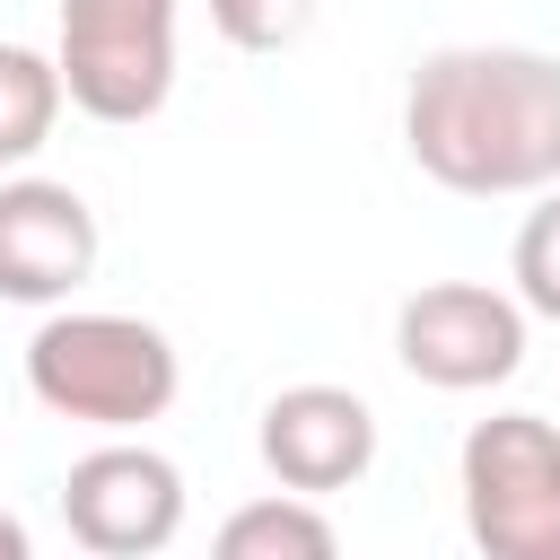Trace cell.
<instances>
[{
    "label": "cell",
    "mask_w": 560,
    "mask_h": 560,
    "mask_svg": "<svg viewBox=\"0 0 560 560\" xmlns=\"http://www.w3.org/2000/svg\"><path fill=\"white\" fill-rule=\"evenodd\" d=\"M332 551H341V534H332L324 499H306V490H271L219 525V560H332Z\"/></svg>",
    "instance_id": "obj_9"
},
{
    "label": "cell",
    "mask_w": 560,
    "mask_h": 560,
    "mask_svg": "<svg viewBox=\"0 0 560 560\" xmlns=\"http://www.w3.org/2000/svg\"><path fill=\"white\" fill-rule=\"evenodd\" d=\"M61 105H70L61 61H52V52H35V44H0V175H9V166H26V158L52 140Z\"/></svg>",
    "instance_id": "obj_10"
},
{
    "label": "cell",
    "mask_w": 560,
    "mask_h": 560,
    "mask_svg": "<svg viewBox=\"0 0 560 560\" xmlns=\"http://www.w3.org/2000/svg\"><path fill=\"white\" fill-rule=\"evenodd\" d=\"M525 298L490 280H420L394 306V359L411 385L438 394H490L525 368Z\"/></svg>",
    "instance_id": "obj_5"
},
{
    "label": "cell",
    "mask_w": 560,
    "mask_h": 560,
    "mask_svg": "<svg viewBox=\"0 0 560 560\" xmlns=\"http://www.w3.org/2000/svg\"><path fill=\"white\" fill-rule=\"evenodd\" d=\"M464 534L490 560H560V420L490 411L455 446Z\"/></svg>",
    "instance_id": "obj_3"
},
{
    "label": "cell",
    "mask_w": 560,
    "mask_h": 560,
    "mask_svg": "<svg viewBox=\"0 0 560 560\" xmlns=\"http://www.w3.org/2000/svg\"><path fill=\"white\" fill-rule=\"evenodd\" d=\"M52 61L88 122H149L175 96V0H61Z\"/></svg>",
    "instance_id": "obj_4"
},
{
    "label": "cell",
    "mask_w": 560,
    "mask_h": 560,
    "mask_svg": "<svg viewBox=\"0 0 560 560\" xmlns=\"http://www.w3.org/2000/svg\"><path fill=\"white\" fill-rule=\"evenodd\" d=\"M105 236L79 184L52 175H9L0 184V298L9 306H70L79 280L96 271Z\"/></svg>",
    "instance_id": "obj_7"
},
{
    "label": "cell",
    "mask_w": 560,
    "mask_h": 560,
    "mask_svg": "<svg viewBox=\"0 0 560 560\" xmlns=\"http://www.w3.org/2000/svg\"><path fill=\"white\" fill-rule=\"evenodd\" d=\"M61 525L96 560H149V551H166L184 534V472H175V455L140 446L131 429L105 438V446H88L61 472Z\"/></svg>",
    "instance_id": "obj_6"
},
{
    "label": "cell",
    "mask_w": 560,
    "mask_h": 560,
    "mask_svg": "<svg viewBox=\"0 0 560 560\" xmlns=\"http://www.w3.org/2000/svg\"><path fill=\"white\" fill-rule=\"evenodd\" d=\"M210 26L236 44V52H280L315 26V0H210Z\"/></svg>",
    "instance_id": "obj_12"
},
{
    "label": "cell",
    "mask_w": 560,
    "mask_h": 560,
    "mask_svg": "<svg viewBox=\"0 0 560 560\" xmlns=\"http://www.w3.org/2000/svg\"><path fill=\"white\" fill-rule=\"evenodd\" d=\"M508 280H516L525 315L560 324V184L534 192V210H525V228H516V245H508Z\"/></svg>",
    "instance_id": "obj_11"
},
{
    "label": "cell",
    "mask_w": 560,
    "mask_h": 560,
    "mask_svg": "<svg viewBox=\"0 0 560 560\" xmlns=\"http://www.w3.org/2000/svg\"><path fill=\"white\" fill-rule=\"evenodd\" d=\"M0 560H26V525H18L9 508H0Z\"/></svg>",
    "instance_id": "obj_13"
},
{
    "label": "cell",
    "mask_w": 560,
    "mask_h": 560,
    "mask_svg": "<svg viewBox=\"0 0 560 560\" xmlns=\"http://www.w3.org/2000/svg\"><path fill=\"white\" fill-rule=\"evenodd\" d=\"M402 149L464 201L560 184V61L534 44H446L402 88Z\"/></svg>",
    "instance_id": "obj_1"
},
{
    "label": "cell",
    "mask_w": 560,
    "mask_h": 560,
    "mask_svg": "<svg viewBox=\"0 0 560 560\" xmlns=\"http://www.w3.org/2000/svg\"><path fill=\"white\" fill-rule=\"evenodd\" d=\"M254 446H262V472L280 490L332 499V490L368 481V464H376V411L350 385H280L262 402Z\"/></svg>",
    "instance_id": "obj_8"
},
{
    "label": "cell",
    "mask_w": 560,
    "mask_h": 560,
    "mask_svg": "<svg viewBox=\"0 0 560 560\" xmlns=\"http://www.w3.org/2000/svg\"><path fill=\"white\" fill-rule=\"evenodd\" d=\"M175 385H184V359L149 315L52 306L26 341V394L52 420H79V429H105V438L166 420Z\"/></svg>",
    "instance_id": "obj_2"
}]
</instances>
